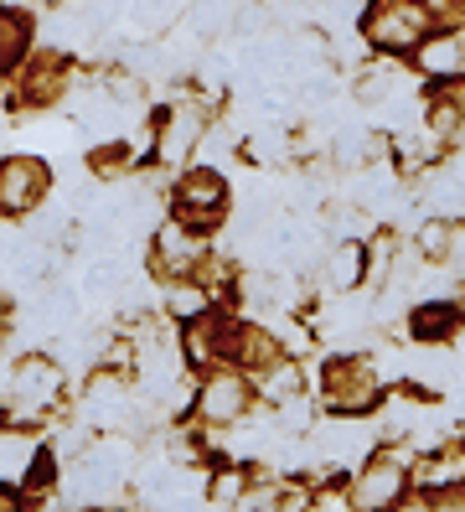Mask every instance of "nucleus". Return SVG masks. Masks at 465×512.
<instances>
[{
  "mask_svg": "<svg viewBox=\"0 0 465 512\" xmlns=\"http://www.w3.org/2000/svg\"><path fill=\"white\" fill-rule=\"evenodd\" d=\"M197 140H202V114L186 109V104H176V109L166 114L161 135H155V150H161V161H181Z\"/></svg>",
  "mask_w": 465,
  "mask_h": 512,
  "instance_id": "nucleus-11",
  "label": "nucleus"
},
{
  "mask_svg": "<svg viewBox=\"0 0 465 512\" xmlns=\"http://www.w3.org/2000/svg\"><path fill=\"white\" fill-rule=\"evenodd\" d=\"M16 399H26V414H37V409H52L62 399V363H52V357H26V363L16 368Z\"/></svg>",
  "mask_w": 465,
  "mask_h": 512,
  "instance_id": "nucleus-9",
  "label": "nucleus"
},
{
  "mask_svg": "<svg viewBox=\"0 0 465 512\" xmlns=\"http://www.w3.org/2000/svg\"><path fill=\"white\" fill-rule=\"evenodd\" d=\"M460 326H465V316H460L455 300H424L414 311V337H424V342H445Z\"/></svg>",
  "mask_w": 465,
  "mask_h": 512,
  "instance_id": "nucleus-13",
  "label": "nucleus"
},
{
  "mask_svg": "<svg viewBox=\"0 0 465 512\" xmlns=\"http://www.w3.org/2000/svg\"><path fill=\"white\" fill-rule=\"evenodd\" d=\"M197 259H202L197 228H186L181 218L166 223V228H155V238H150V269H155L161 280H186V275H197Z\"/></svg>",
  "mask_w": 465,
  "mask_h": 512,
  "instance_id": "nucleus-6",
  "label": "nucleus"
},
{
  "mask_svg": "<svg viewBox=\"0 0 465 512\" xmlns=\"http://www.w3.org/2000/svg\"><path fill=\"white\" fill-rule=\"evenodd\" d=\"M21 52H26V21L11 16V11H0V68H11Z\"/></svg>",
  "mask_w": 465,
  "mask_h": 512,
  "instance_id": "nucleus-16",
  "label": "nucleus"
},
{
  "mask_svg": "<svg viewBox=\"0 0 465 512\" xmlns=\"http://www.w3.org/2000/svg\"><path fill=\"white\" fill-rule=\"evenodd\" d=\"M16 99L31 104V109H47L57 99H68V68H62L57 52H42L37 63H26L21 78H16Z\"/></svg>",
  "mask_w": 465,
  "mask_h": 512,
  "instance_id": "nucleus-8",
  "label": "nucleus"
},
{
  "mask_svg": "<svg viewBox=\"0 0 465 512\" xmlns=\"http://www.w3.org/2000/svg\"><path fill=\"white\" fill-rule=\"evenodd\" d=\"M440 104H450V109L465 119V73H450V78H440Z\"/></svg>",
  "mask_w": 465,
  "mask_h": 512,
  "instance_id": "nucleus-18",
  "label": "nucleus"
},
{
  "mask_svg": "<svg viewBox=\"0 0 465 512\" xmlns=\"http://www.w3.org/2000/svg\"><path fill=\"white\" fill-rule=\"evenodd\" d=\"M362 280H367V249L347 238V244H336L331 259H326V290H352Z\"/></svg>",
  "mask_w": 465,
  "mask_h": 512,
  "instance_id": "nucleus-14",
  "label": "nucleus"
},
{
  "mask_svg": "<svg viewBox=\"0 0 465 512\" xmlns=\"http://www.w3.org/2000/svg\"><path fill=\"white\" fill-rule=\"evenodd\" d=\"M243 487H248V471L243 466H223V471H212L207 476V502H217V507H228V502H243Z\"/></svg>",
  "mask_w": 465,
  "mask_h": 512,
  "instance_id": "nucleus-15",
  "label": "nucleus"
},
{
  "mask_svg": "<svg viewBox=\"0 0 465 512\" xmlns=\"http://www.w3.org/2000/svg\"><path fill=\"white\" fill-rule=\"evenodd\" d=\"M321 394L336 414H357L378 404V368L367 357H331L321 368Z\"/></svg>",
  "mask_w": 465,
  "mask_h": 512,
  "instance_id": "nucleus-3",
  "label": "nucleus"
},
{
  "mask_svg": "<svg viewBox=\"0 0 465 512\" xmlns=\"http://www.w3.org/2000/svg\"><path fill=\"white\" fill-rule=\"evenodd\" d=\"M52 176L37 156H0V213H31L47 202Z\"/></svg>",
  "mask_w": 465,
  "mask_h": 512,
  "instance_id": "nucleus-4",
  "label": "nucleus"
},
{
  "mask_svg": "<svg viewBox=\"0 0 465 512\" xmlns=\"http://www.w3.org/2000/svg\"><path fill=\"white\" fill-rule=\"evenodd\" d=\"M176 218L197 233H212L228 218V182L212 166H197L176 182Z\"/></svg>",
  "mask_w": 465,
  "mask_h": 512,
  "instance_id": "nucleus-2",
  "label": "nucleus"
},
{
  "mask_svg": "<svg viewBox=\"0 0 465 512\" xmlns=\"http://www.w3.org/2000/svg\"><path fill=\"white\" fill-rule=\"evenodd\" d=\"M429 32H434L429 0H372L367 11V42L383 52H419Z\"/></svg>",
  "mask_w": 465,
  "mask_h": 512,
  "instance_id": "nucleus-1",
  "label": "nucleus"
},
{
  "mask_svg": "<svg viewBox=\"0 0 465 512\" xmlns=\"http://www.w3.org/2000/svg\"><path fill=\"white\" fill-rule=\"evenodd\" d=\"M248 409H254V394H248V378H238V373H212L197 388V419L202 425H238Z\"/></svg>",
  "mask_w": 465,
  "mask_h": 512,
  "instance_id": "nucleus-7",
  "label": "nucleus"
},
{
  "mask_svg": "<svg viewBox=\"0 0 465 512\" xmlns=\"http://www.w3.org/2000/svg\"><path fill=\"white\" fill-rule=\"evenodd\" d=\"M450 249H455V228H450V223H424L419 254H424V259H445Z\"/></svg>",
  "mask_w": 465,
  "mask_h": 512,
  "instance_id": "nucleus-17",
  "label": "nucleus"
},
{
  "mask_svg": "<svg viewBox=\"0 0 465 512\" xmlns=\"http://www.w3.org/2000/svg\"><path fill=\"white\" fill-rule=\"evenodd\" d=\"M228 357H238V363L248 368V373H269L279 357V342H274V331H264V326H233V342H228Z\"/></svg>",
  "mask_w": 465,
  "mask_h": 512,
  "instance_id": "nucleus-10",
  "label": "nucleus"
},
{
  "mask_svg": "<svg viewBox=\"0 0 465 512\" xmlns=\"http://www.w3.org/2000/svg\"><path fill=\"white\" fill-rule=\"evenodd\" d=\"M403 487H409V466L393 450H372L367 466L352 481V507H393V502H403Z\"/></svg>",
  "mask_w": 465,
  "mask_h": 512,
  "instance_id": "nucleus-5",
  "label": "nucleus"
},
{
  "mask_svg": "<svg viewBox=\"0 0 465 512\" xmlns=\"http://www.w3.org/2000/svg\"><path fill=\"white\" fill-rule=\"evenodd\" d=\"M419 68L434 73V78H450V73H465V42L460 32H445V37H424L419 42Z\"/></svg>",
  "mask_w": 465,
  "mask_h": 512,
  "instance_id": "nucleus-12",
  "label": "nucleus"
},
{
  "mask_svg": "<svg viewBox=\"0 0 465 512\" xmlns=\"http://www.w3.org/2000/svg\"><path fill=\"white\" fill-rule=\"evenodd\" d=\"M47 6H62V0H47Z\"/></svg>",
  "mask_w": 465,
  "mask_h": 512,
  "instance_id": "nucleus-19",
  "label": "nucleus"
}]
</instances>
